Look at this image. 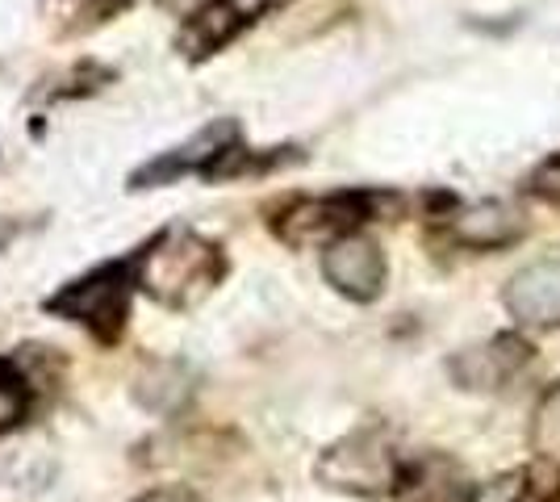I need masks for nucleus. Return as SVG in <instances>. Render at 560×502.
I'll list each match as a JSON object with an SVG mask.
<instances>
[{"mask_svg": "<svg viewBox=\"0 0 560 502\" xmlns=\"http://www.w3.org/2000/svg\"><path fill=\"white\" fill-rule=\"evenodd\" d=\"M30 410H34V385L25 382L18 360L0 357V435L22 428L30 419Z\"/></svg>", "mask_w": 560, "mask_h": 502, "instance_id": "ddd939ff", "label": "nucleus"}, {"mask_svg": "<svg viewBox=\"0 0 560 502\" xmlns=\"http://www.w3.org/2000/svg\"><path fill=\"white\" fill-rule=\"evenodd\" d=\"M532 448L544 460H560V382L539 398L532 415Z\"/></svg>", "mask_w": 560, "mask_h": 502, "instance_id": "4468645a", "label": "nucleus"}, {"mask_svg": "<svg viewBox=\"0 0 560 502\" xmlns=\"http://www.w3.org/2000/svg\"><path fill=\"white\" fill-rule=\"evenodd\" d=\"M114 80H117L114 68H105V63H96V59H84V63L68 68L63 75L43 80V84L30 93V109H50V105H59V101L93 96V93H101L105 84H114Z\"/></svg>", "mask_w": 560, "mask_h": 502, "instance_id": "f8f14e48", "label": "nucleus"}, {"mask_svg": "<svg viewBox=\"0 0 560 502\" xmlns=\"http://www.w3.org/2000/svg\"><path fill=\"white\" fill-rule=\"evenodd\" d=\"M25 226H30L25 218H9V214H0V252H4V247H9V243H13V240H18V235H22Z\"/></svg>", "mask_w": 560, "mask_h": 502, "instance_id": "a211bd4d", "label": "nucleus"}, {"mask_svg": "<svg viewBox=\"0 0 560 502\" xmlns=\"http://www.w3.org/2000/svg\"><path fill=\"white\" fill-rule=\"evenodd\" d=\"M135 289H139L135 256H121V260L96 264L84 277H71L68 285H59V293H50L43 302V311L63 323H80L96 343L114 348L126 331Z\"/></svg>", "mask_w": 560, "mask_h": 502, "instance_id": "f03ea898", "label": "nucleus"}, {"mask_svg": "<svg viewBox=\"0 0 560 502\" xmlns=\"http://www.w3.org/2000/svg\"><path fill=\"white\" fill-rule=\"evenodd\" d=\"M532 360V343L518 339V335H493L486 343H472L460 357L452 360V377L460 389H472V394H498L514 382V373Z\"/></svg>", "mask_w": 560, "mask_h": 502, "instance_id": "6e6552de", "label": "nucleus"}, {"mask_svg": "<svg viewBox=\"0 0 560 502\" xmlns=\"http://www.w3.org/2000/svg\"><path fill=\"white\" fill-rule=\"evenodd\" d=\"M523 235V218L502 201H477L452 218V240L465 247H506Z\"/></svg>", "mask_w": 560, "mask_h": 502, "instance_id": "9d476101", "label": "nucleus"}, {"mask_svg": "<svg viewBox=\"0 0 560 502\" xmlns=\"http://www.w3.org/2000/svg\"><path fill=\"white\" fill-rule=\"evenodd\" d=\"M314 478L339 494L381 499V494H394L401 486V460L381 431L360 428L348 431L343 440H335L330 448H323L318 465H314Z\"/></svg>", "mask_w": 560, "mask_h": 502, "instance_id": "7ed1b4c3", "label": "nucleus"}, {"mask_svg": "<svg viewBox=\"0 0 560 502\" xmlns=\"http://www.w3.org/2000/svg\"><path fill=\"white\" fill-rule=\"evenodd\" d=\"M323 277L335 293H343L351 302H376L389 277V264L369 235H343L323 247Z\"/></svg>", "mask_w": 560, "mask_h": 502, "instance_id": "0eeeda50", "label": "nucleus"}, {"mask_svg": "<svg viewBox=\"0 0 560 502\" xmlns=\"http://www.w3.org/2000/svg\"><path fill=\"white\" fill-rule=\"evenodd\" d=\"M506 311L523 327H560V260L518 268L506 285Z\"/></svg>", "mask_w": 560, "mask_h": 502, "instance_id": "1a4fd4ad", "label": "nucleus"}, {"mask_svg": "<svg viewBox=\"0 0 560 502\" xmlns=\"http://www.w3.org/2000/svg\"><path fill=\"white\" fill-rule=\"evenodd\" d=\"M139 0H43V17L59 38H84L101 25L117 22Z\"/></svg>", "mask_w": 560, "mask_h": 502, "instance_id": "9b49d317", "label": "nucleus"}, {"mask_svg": "<svg viewBox=\"0 0 560 502\" xmlns=\"http://www.w3.org/2000/svg\"><path fill=\"white\" fill-rule=\"evenodd\" d=\"M234 143H243V130H238V121L234 118H218L210 126H201L188 143L180 147H167L160 151L155 160H147L130 172V180H126V189H164V185H176V180H185V176H201V180H210L213 185V172L222 164V155L231 151Z\"/></svg>", "mask_w": 560, "mask_h": 502, "instance_id": "423d86ee", "label": "nucleus"}, {"mask_svg": "<svg viewBox=\"0 0 560 502\" xmlns=\"http://www.w3.org/2000/svg\"><path fill=\"white\" fill-rule=\"evenodd\" d=\"M284 4L293 0H201L176 30V55L188 63H206Z\"/></svg>", "mask_w": 560, "mask_h": 502, "instance_id": "39448f33", "label": "nucleus"}, {"mask_svg": "<svg viewBox=\"0 0 560 502\" xmlns=\"http://www.w3.org/2000/svg\"><path fill=\"white\" fill-rule=\"evenodd\" d=\"M135 277L139 293H147L164 311H192L226 281L231 260L218 240H206L201 231L167 222L135 252Z\"/></svg>", "mask_w": 560, "mask_h": 502, "instance_id": "f257e3e1", "label": "nucleus"}, {"mask_svg": "<svg viewBox=\"0 0 560 502\" xmlns=\"http://www.w3.org/2000/svg\"><path fill=\"white\" fill-rule=\"evenodd\" d=\"M376 192H327V197H298L272 218V235L289 247H330L343 235H355L360 222L376 218Z\"/></svg>", "mask_w": 560, "mask_h": 502, "instance_id": "20e7f679", "label": "nucleus"}, {"mask_svg": "<svg viewBox=\"0 0 560 502\" xmlns=\"http://www.w3.org/2000/svg\"><path fill=\"white\" fill-rule=\"evenodd\" d=\"M536 192H544V197H560V160H548V164L536 172Z\"/></svg>", "mask_w": 560, "mask_h": 502, "instance_id": "f3484780", "label": "nucleus"}, {"mask_svg": "<svg viewBox=\"0 0 560 502\" xmlns=\"http://www.w3.org/2000/svg\"><path fill=\"white\" fill-rule=\"evenodd\" d=\"M468 502H527V474H502V478L477 486Z\"/></svg>", "mask_w": 560, "mask_h": 502, "instance_id": "2eb2a0df", "label": "nucleus"}, {"mask_svg": "<svg viewBox=\"0 0 560 502\" xmlns=\"http://www.w3.org/2000/svg\"><path fill=\"white\" fill-rule=\"evenodd\" d=\"M135 502H201L188 486H160V490H147Z\"/></svg>", "mask_w": 560, "mask_h": 502, "instance_id": "dca6fc26", "label": "nucleus"}]
</instances>
